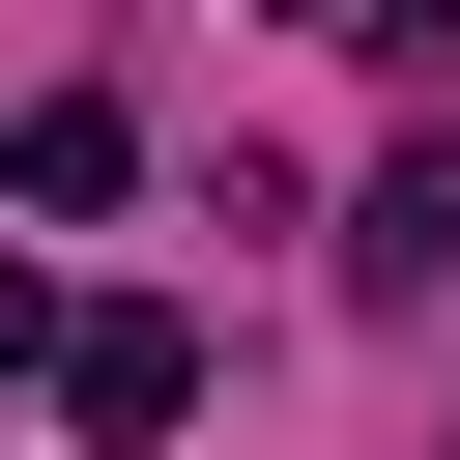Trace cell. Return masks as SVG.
Returning <instances> with one entry per match:
<instances>
[{"label": "cell", "instance_id": "3957f363", "mask_svg": "<svg viewBox=\"0 0 460 460\" xmlns=\"http://www.w3.org/2000/svg\"><path fill=\"white\" fill-rule=\"evenodd\" d=\"M0 374H58V288H29V259H0Z\"/></svg>", "mask_w": 460, "mask_h": 460}, {"label": "cell", "instance_id": "6da1fadb", "mask_svg": "<svg viewBox=\"0 0 460 460\" xmlns=\"http://www.w3.org/2000/svg\"><path fill=\"white\" fill-rule=\"evenodd\" d=\"M58 402H86V431H172V402H201V316H58Z\"/></svg>", "mask_w": 460, "mask_h": 460}, {"label": "cell", "instance_id": "277c9868", "mask_svg": "<svg viewBox=\"0 0 460 460\" xmlns=\"http://www.w3.org/2000/svg\"><path fill=\"white\" fill-rule=\"evenodd\" d=\"M288 29H374V0H288Z\"/></svg>", "mask_w": 460, "mask_h": 460}, {"label": "cell", "instance_id": "7a4b0ae2", "mask_svg": "<svg viewBox=\"0 0 460 460\" xmlns=\"http://www.w3.org/2000/svg\"><path fill=\"white\" fill-rule=\"evenodd\" d=\"M431 259H460V144H431V172H374V230H345V288H374V316H402V288H431Z\"/></svg>", "mask_w": 460, "mask_h": 460}]
</instances>
